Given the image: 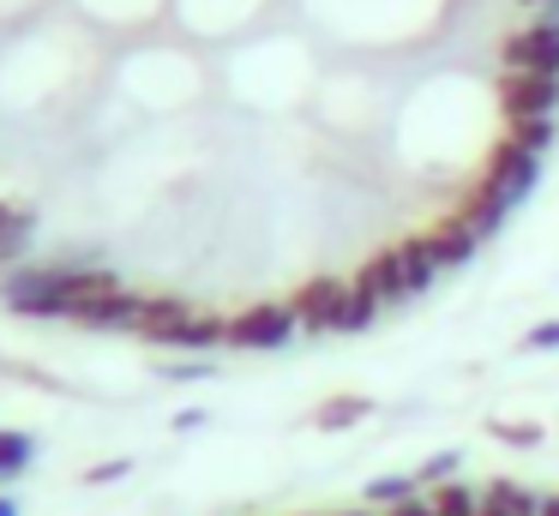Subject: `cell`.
<instances>
[{"mask_svg": "<svg viewBox=\"0 0 559 516\" xmlns=\"http://www.w3.org/2000/svg\"><path fill=\"white\" fill-rule=\"evenodd\" d=\"M121 276L103 271V264H37V271H13L0 283V300L25 319H67L79 324L97 300L121 295Z\"/></svg>", "mask_w": 559, "mask_h": 516, "instance_id": "obj_1", "label": "cell"}, {"mask_svg": "<svg viewBox=\"0 0 559 516\" xmlns=\"http://www.w3.org/2000/svg\"><path fill=\"white\" fill-rule=\"evenodd\" d=\"M487 187L499 192V199L518 211V204L535 199V187H542V156L523 151V144H493V156H487Z\"/></svg>", "mask_w": 559, "mask_h": 516, "instance_id": "obj_2", "label": "cell"}, {"mask_svg": "<svg viewBox=\"0 0 559 516\" xmlns=\"http://www.w3.org/2000/svg\"><path fill=\"white\" fill-rule=\"evenodd\" d=\"M301 331L295 307H247L229 319V348H289V336Z\"/></svg>", "mask_w": 559, "mask_h": 516, "instance_id": "obj_3", "label": "cell"}, {"mask_svg": "<svg viewBox=\"0 0 559 516\" xmlns=\"http://www.w3.org/2000/svg\"><path fill=\"white\" fill-rule=\"evenodd\" d=\"M289 307H295V319H301V331H343L349 283H343V276H307Z\"/></svg>", "mask_w": 559, "mask_h": 516, "instance_id": "obj_4", "label": "cell"}, {"mask_svg": "<svg viewBox=\"0 0 559 516\" xmlns=\"http://www.w3.org/2000/svg\"><path fill=\"white\" fill-rule=\"evenodd\" d=\"M499 108H506L511 127H518V120H547L559 108V79H547V72H506Z\"/></svg>", "mask_w": 559, "mask_h": 516, "instance_id": "obj_5", "label": "cell"}, {"mask_svg": "<svg viewBox=\"0 0 559 516\" xmlns=\"http://www.w3.org/2000/svg\"><path fill=\"white\" fill-rule=\"evenodd\" d=\"M499 60H506V72H547V79H559V31H518L506 36V48H499Z\"/></svg>", "mask_w": 559, "mask_h": 516, "instance_id": "obj_6", "label": "cell"}, {"mask_svg": "<svg viewBox=\"0 0 559 516\" xmlns=\"http://www.w3.org/2000/svg\"><path fill=\"white\" fill-rule=\"evenodd\" d=\"M217 343H229V319H217V312H187L181 324L157 336V348H187V355H205Z\"/></svg>", "mask_w": 559, "mask_h": 516, "instance_id": "obj_7", "label": "cell"}, {"mask_svg": "<svg viewBox=\"0 0 559 516\" xmlns=\"http://www.w3.org/2000/svg\"><path fill=\"white\" fill-rule=\"evenodd\" d=\"M433 259H439V271H457V264H469L475 259V247H481V240H475V228L463 223V216H445V223H433Z\"/></svg>", "mask_w": 559, "mask_h": 516, "instance_id": "obj_8", "label": "cell"}, {"mask_svg": "<svg viewBox=\"0 0 559 516\" xmlns=\"http://www.w3.org/2000/svg\"><path fill=\"white\" fill-rule=\"evenodd\" d=\"M397 264H403V283H409V295H427L433 288V276H439V259H433V240L427 235H409V240H397Z\"/></svg>", "mask_w": 559, "mask_h": 516, "instance_id": "obj_9", "label": "cell"}, {"mask_svg": "<svg viewBox=\"0 0 559 516\" xmlns=\"http://www.w3.org/2000/svg\"><path fill=\"white\" fill-rule=\"evenodd\" d=\"M457 216H463V223L475 228V240H493L499 228H506L511 204H506V199H499V192H493V187H487V180H481V187H475L469 199H463V211H457Z\"/></svg>", "mask_w": 559, "mask_h": 516, "instance_id": "obj_10", "label": "cell"}, {"mask_svg": "<svg viewBox=\"0 0 559 516\" xmlns=\"http://www.w3.org/2000/svg\"><path fill=\"white\" fill-rule=\"evenodd\" d=\"M31 228H37V216H31V204H13L0 199V264H19L31 247Z\"/></svg>", "mask_w": 559, "mask_h": 516, "instance_id": "obj_11", "label": "cell"}, {"mask_svg": "<svg viewBox=\"0 0 559 516\" xmlns=\"http://www.w3.org/2000/svg\"><path fill=\"white\" fill-rule=\"evenodd\" d=\"M481 516H542V499L530 487H518V480H493L481 492Z\"/></svg>", "mask_w": 559, "mask_h": 516, "instance_id": "obj_12", "label": "cell"}, {"mask_svg": "<svg viewBox=\"0 0 559 516\" xmlns=\"http://www.w3.org/2000/svg\"><path fill=\"white\" fill-rule=\"evenodd\" d=\"M385 312V300L373 295V283H367L361 271L349 276V312H343V331L349 336H361V331H373V319Z\"/></svg>", "mask_w": 559, "mask_h": 516, "instance_id": "obj_13", "label": "cell"}, {"mask_svg": "<svg viewBox=\"0 0 559 516\" xmlns=\"http://www.w3.org/2000/svg\"><path fill=\"white\" fill-rule=\"evenodd\" d=\"M373 415V396H325V403L313 408V427L319 432H343V427H355V420H367Z\"/></svg>", "mask_w": 559, "mask_h": 516, "instance_id": "obj_14", "label": "cell"}, {"mask_svg": "<svg viewBox=\"0 0 559 516\" xmlns=\"http://www.w3.org/2000/svg\"><path fill=\"white\" fill-rule=\"evenodd\" d=\"M361 276L373 283V295L385 300V307H397V300H409V283H403V264H397V252H379L373 264H361Z\"/></svg>", "mask_w": 559, "mask_h": 516, "instance_id": "obj_15", "label": "cell"}, {"mask_svg": "<svg viewBox=\"0 0 559 516\" xmlns=\"http://www.w3.org/2000/svg\"><path fill=\"white\" fill-rule=\"evenodd\" d=\"M31 456H37L31 432H7V427H0V480H19L31 468Z\"/></svg>", "mask_w": 559, "mask_h": 516, "instance_id": "obj_16", "label": "cell"}, {"mask_svg": "<svg viewBox=\"0 0 559 516\" xmlns=\"http://www.w3.org/2000/svg\"><path fill=\"white\" fill-rule=\"evenodd\" d=\"M433 516H481V492L445 480V487H439V499H433Z\"/></svg>", "mask_w": 559, "mask_h": 516, "instance_id": "obj_17", "label": "cell"}, {"mask_svg": "<svg viewBox=\"0 0 559 516\" xmlns=\"http://www.w3.org/2000/svg\"><path fill=\"white\" fill-rule=\"evenodd\" d=\"M554 139H559L554 115H547V120H518V127H511V144H523V151H535V156L554 151Z\"/></svg>", "mask_w": 559, "mask_h": 516, "instance_id": "obj_18", "label": "cell"}, {"mask_svg": "<svg viewBox=\"0 0 559 516\" xmlns=\"http://www.w3.org/2000/svg\"><path fill=\"white\" fill-rule=\"evenodd\" d=\"M403 499H415V480L409 475H379V480H367V504H403Z\"/></svg>", "mask_w": 559, "mask_h": 516, "instance_id": "obj_19", "label": "cell"}, {"mask_svg": "<svg viewBox=\"0 0 559 516\" xmlns=\"http://www.w3.org/2000/svg\"><path fill=\"white\" fill-rule=\"evenodd\" d=\"M487 432H493L499 444H518V451H535V444H542V427H518V420H487Z\"/></svg>", "mask_w": 559, "mask_h": 516, "instance_id": "obj_20", "label": "cell"}, {"mask_svg": "<svg viewBox=\"0 0 559 516\" xmlns=\"http://www.w3.org/2000/svg\"><path fill=\"white\" fill-rule=\"evenodd\" d=\"M457 463H463L457 451H439V456H427V463H421V475H415V480H421V487H445V480L457 475Z\"/></svg>", "mask_w": 559, "mask_h": 516, "instance_id": "obj_21", "label": "cell"}, {"mask_svg": "<svg viewBox=\"0 0 559 516\" xmlns=\"http://www.w3.org/2000/svg\"><path fill=\"white\" fill-rule=\"evenodd\" d=\"M127 475H133V463H127V456H115V463L85 468V487H115V480H127Z\"/></svg>", "mask_w": 559, "mask_h": 516, "instance_id": "obj_22", "label": "cell"}, {"mask_svg": "<svg viewBox=\"0 0 559 516\" xmlns=\"http://www.w3.org/2000/svg\"><path fill=\"white\" fill-rule=\"evenodd\" d=\"M523 348H559V319L554 324H535V331L523 336Z\"/></svg>", "mask_w": 559, "mask_h": 516, "instance_id": "obj_23", "label": "cell"}, {"mask_svg": "<svg viewBox=\"0 0 559 516\" xmlns=\"http://www.w3.org/2000/svg\"><path fill=\"white\" fill-rule=\"evenodd\" d=\"M535 31H559V0H542V7H535Z\"/></svg>", "mask_w": 559, "mask_h": 516, "instance_id": "obj_24", "label": "cell"}, {"mask_svg": "<svg viewBox=\"0 0 559 516\" xmlns=\"http://www.w3.org/2000/svg\"><path fill=\"white\" fill-rule=\"evenodd\" d=\"M385 516H433V504H421V499H403V504H391Z\"/></svg>", "mask_w": 559, "mask_h": 516, "instance_id": "obj_25", "label": "cell"}, {"mask_svg": "<svg viewBox=\"0 0 559 516\" xmlns=\"http://www.w3.org/2000/svg\"><path fill=\"white\" fill-rule=\"evenodd\" d=\"M542 516H559V492H554V499H542Z\"/></svg>", "mask_w": 559, "mask_h": 516, "instance_id": "obj_26", "label": "cell"}, {"mask_svg": "<svg viewBox=\"0 0 559 516\" xmlns=\"http://www.w3.org/2000/svg\"><path fill=\"white\" fill-rule=\"evenodd\" d=\"M0 516H19V504H13V499H0Z\"/></svg>", "mask_w": 559, "mask_h": 516, "instance_id": "obj_27", "label": "cell"}, {"mask_svg": "<svg viewBox=\"0 0 559 516\" xmlns=\"http://www.w3.org/2000/svg\"><path fill=\"white\" fill-rule=\"evenodd\" d=\"M343 516H373V511H343ZM379 516H385V511H379Z\"/></svg>", "mask_w": 559, "mask_h": 516, "instance_id": "obj_28", "label": "cell"}, {"mask_svg": "<svg viewBox=\"0 0 559 516\" xmlns=\"http://www.w3.org/2000/svg\"><path fill=\"white\" fill-rule=\"evenodd\" d=\"M530 7H542V0H530Z\"/></svg>", "mask_w": 559, "mask_h": 516, "instance_id": "obj_29", "label": "cell"}]
</instances>
